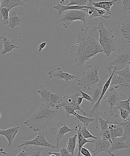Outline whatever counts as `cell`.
<instances>
[{"label": "cell", "instance_id": "cell-43", "mask_svg": "<svg viewBox=\"0 0 130 156\" xmlns=\"http://www.w3.org/2000/svg\"><path fill=\"white\" fill-rule=\"evenodd\" d=\"M77 88L79 90V91L80 92L81 94H82V97L83 98V99L84 98L86 99L87 101L91 102V103L92 102V99L91 96L87 94L86 93L82 91V90L79 88V87H77Z\"/></svg>", "mask_w": 130, "mask_h": 156}, {"label": "cell", "instance_id": "cell-16", "mask_svg": "<svg viewBox=\"0 0 130 156\" xmlns=\"http://www.w3.org/2000/svg\"><path fill=\"white\" fill-rule=\"evenodd\" d=\"M130 97L126 101L120 100L110 109V116L117 117L119 116V113L117 112L120 108H124L130 111Z\"/></svg>", "mask_w": 130, "mask_h": 156}, {"label": "cell", "instance_id": "cell-22", "mask_svg": "<svg viewBox=\"0 0 130 156\" xmlns=\"http://www.w3.org/2000/svg\"><path fill=\"white\" fill-rule=\"evenodd\" d=\"M117 0H112L110 1H101L95 2L92 1V5L93 7L96 8H99L104 9L106 11L107 13L110 15L111 14L110 11L111 8L113 5L115 4V2H117Z\"/></svg>", "mask_w": 130, "mask_h": 156}, {"label": "cell", "instance_id": "cell-28", "mask_svg": "<svg viewBox=\"0 0 130 156\" xmlns=\"http://www.w3.org/2000/svg\"><path fill=\"white\" fill-rule=\"evenodd\" d=\"M53 8L56 9L59 12V15H60L63 12L67 10H83V9L86 8H90L91 7H87V6H81L78 5L67 6L63 5L58 3L57 5L53 7H52Z\"/></svg>", "mask_w": 130, "mask_h": 156}, {"label": "cell", "instance_id": "cell-12", "mask_svg": "<svg viewBox=\"0 0 130 156\" xmlns=\"http://www.w3.org/2000/svg\"><path fill=\"white\" fill-rule=\"evenodd\" d=\"M48 75L50 78L54 77L58 79H64L66 82L75 79L77 77L76 76L70 74L69 73L64 72L59 67L54 69L48 72Z\"/></svg>", "mask_w": 130, "mask_h": 156}, {"label": "cell", "instance_id": "cell-24", "mask_svg": "<svg viewBox=\"0 0 130 156\" xmlns=\"http://www.w3.org/2000/svg\"><path fill=\"white\" fill-rule=\"evenodd\" d=\"M22 19L18 16L17 12L14 11L12 13L9 14L8 20L5 23V24L11 29H14L16 26L20 24Z\"/></svg>", "mask_w": 130, "mask_h": 156}, {"label": "cell", "instance_id": "cell-1", "mask_svg": "<svg viewBox=\"0 0 130 156\" xmlns=\"http://www.w3.org/2000/svg\"><path fill=\"white\" fill-rule=\"evenodd\" d=\"M81 28L80 31L78 33L76 43L70 48V53L74 55L76 64L79 66H82L85 62L98 53L103 52L99 43L97 27Z\"/></svg>", "mask_w": 130, "mask_h": 156}, {"label": "cell", "instance_id": "cell-38", "mask_svg": "<svg viewBox=\"0 0 130 156\" xmlns=\"http://www.w3.org/2000/svg\"><path fill=\"white\" fill-rule=\"evenodd\" d=\"M9 11L10 10L5 7H0V16L2 19V21L4 24L8 20Z\"/></svg>", "mask_w": 130, "mask_h": 156}, {"label": "cell", "instance_id": "cell-42", "mask_svg": "<svg viewBox=\"0 0 130 156\" xmlns=\"http://www.w3.org/2000/svg\"><path fill=\"white\" fill-rule=\"evenodd\" d=\"M120 111L121 115L124 120H130L129 115L130 111L128 110L120 108L119 109Z\"/></svg>", "mask_w": 130, "mask_h": 156}, {"label": "cell", "instance_id": "cell-45", "mask_svg": "<svg viewBox=\"0 0 130 156\" xmlns=\"http://www.w3.org/2000/svg\"><path fill=\"white\" fill-rule=\"evenodd\" d=\"M81 154L84 156H92L90 151L85 147H82L81 151Z\"/></svg>", "mask_w": 130, "mask_h": 156}, {"label": "cell", "instance_id": "cell-8", "mask_svg": "<svg viewBox=\"0 0 130 156\" xmlns=\"http://www.w3.org/2000/svg\"><path fill=\"white\" fill-rule=\"evenodd\" d=\"M130 62V49L120 48L117 51L115 58L110 62L109 65L115 66L116 71H119L126 68Z\"/></svg>", "mask_w": 130, "mask_h": 156}, {"label": "cell", "instance_id": "cell-51", "mask_svg": "<svg viewBox=\"0 0 130 156\" xmlns=\"http://www.w3.org/2000/svg\"><path fill=\"white\" fill-rule=\"evenodd\" d=\"M83 98L81 97H78L77 99V102L78 105L80 106V105L82 104V101H83Z\"/></svg>", "mask_w": 130, "mask_h": 156}, {"label": "cell", "instance_id": "cell-15", "mask_svg": "<svg viewBox=\"0 0 130 156\" xmlns=\"http://www.w3.org/2000/svg\"><path fill=\"white\" fill-rule=\"evenodd\" d=\"M19 130V127L18 126L10 128L5 130L1 129L0 128V135L4 136L6 137L8 141V146H11L13 144L15 136Z\"/></svg>", "mask_w": 130, "mask_h": 156}, {"label": "cell", "instance_id": "cell-33", "mask_svg": "<svg viewBox=\"0 0 130 156\" xmlns=\"http://www.w3.org/2000/svg\"><path fill=\"white\" fill-rule=\"evenodd\" d=\"M70 3L67 4V6L78 5L81 6H87V7H91L92 6V0H71Z\"/></svg>", "mask_w": 130, "mask_h": 156}, {"label": "cell", "instance_id": "cell-18", "mask_svg": "<svg viewBox=\"0 0 130 156\" xmlns=\"http://www.w3.org/2000/svg\"><path fill=\"white\" fill-rule=\"evenodd\" d=\"M81 126L80 125H78V126H75V131L77 132L78 133V144L76 145V146L78 147V153L76 156H81V151L83 147V146L88 143H94V140H87V139H85L82 136L81 133Z\"/></svg>", "mask_w": 130, "mask_h": 156}, {"label": "cell", "instance_id": "cell-31", "mask_svg": "<svg viewBox=\"0 0 130 156\" xmlns=\"http://www.w3.org/2000/svg\"><path fill=\"white\" fill-rule=\"evenodd\" d=\"M43 148L42 147L34 146L27 149V151L28 156H43L42 152Z\"/></svg>", "mask_w": 130, "mask_h": 156}, {"label": "cell", "instance_id": "cell-14", "mask_svg": "<svg viewBox=\"0 0 130 156\" xmlns=\"http://www.w3.org/2000/svg\"><path fill=\"white\" fill-rule=\"evenodd\" d=\"M110 90V92L107 91L103 96V98L105 102L109 104L110 110L119 101L121 100V99L114 88H111Z\"/></svg>", "mask_w": 130, "mask_h": 156}, {"label": "cell", "instance_id": "cell-25", "mask_svg": "<svg viewBox=\"0 0 130 156\" xmlns=\"http://www.w3.org/2000/svg\"><path fill=\"white\" fill-rule=\"evenodd\" d=\"M108 128L109 130L111 139L114 138V137H121L123 136L124 129L120 123L117 125L114 124H109V125H108Z\"/></svg>", "mask_w": 130, "mask_h": 156}, {"label": "cell", "instance_id": "cell-4", "mask_svg": "<svg viewBox=\"0 0 130 156\" xmlns=\"http://www.w3.org/2000/svg\"><path fill=\"white\" fill-rule=\"evenodd\" d=\"M116 39L120 48L130 49V16L121 17L115 28Z\"/></svg>", "mask_w": 130, "mask_h": 156}, {"label": "cell", "instance_id": "cell-2", "mask_svg": "<svg viewBox=\"0 0 130 156\" xmlns=\"http://www.w3.org/2000/svg\"><path fill=\"white\" fill-rule=\"evenodd\" d=\"M50 107L48 104H42L30 119L24 122V124L38 132L49 126L57 113V111L51 109Z\"/></svg>", "mask_w": 130, "mask_h": 156}, {"label": "cell", "instance_id": "cell-47", "mask_svg": "<svg viewBox=\"0 0 130 156\" xmlns=\"http://www.w3.org/2000/svg\"><path fill=\"white\" fill-rule=\"evenodd\" d=\"M27 148L26 147L23 148L20 153L16 156H27L28 155L27 151Z\"/></svg>", "mask_w": 130, "mask_h": 156}, {"label": "cell", "instance_id": "cell-9", "mask_svg": "<svg viewBox=\"0 0 130 156\" xmlns=\"http://www.w3.org/2000/svg\"><path fill=\"white\" fill-rule=\"evenodd\" d=\"M38 135L33 140H24L21 142V144L18 146V147L23 146H38L40 147H45L48 148L54 149L56 148V146L49 143L46 140L44 137V134L41 131L38 132Z\"/></svg>", "mask_w": 130, "mask_h": 156}, {"label": "cell", "instance_id": "cell-50", "mask_svg": "<svg viewBox=\"0 0 130 156\" xmlns=\"http://www.w3.org/2000/svg\"><path fill=\"white\" fill-rule=\"evenodd\" d=\"M96 10L98 13L101 16H103V15L105 13V10H100V9L96 8Z\"/></svg>", "mask_w": 130, "mask_h": 156}, {"label": "cell", "instance_id": "cell-19", "mask_svg": "<svg viewBox=\"0 0 130 156\" xmlns=\"http://www.w3.org/2000/svg\"><path fill=\"white\" fill-rule=\"evenodd\" d=\"M114 89L119 96L130 97V82H126L115 85Z\"/></svg>", "mask_w": 130, "mask_h": 156}, {"label": "cell", "instance_id": "cell-3", "mask_svg": "<svg viewBox=\"0 0 130 156\" xmlns=\"http://www.w3.org/2000/svg\"><path fill=\"white\" fill-rule=\"evenodd\" d=\"M97 28L99 32V43L103 52L110 58L111 53L114 51L117 52L120 48L116 37L110 27H105L102 21L99 22Z\"/></svg>", "mask_w": 130, "mask_h": 156}, {"label": "cell", "instance_id": "cell-6", "mask_svg": "<svg viewBox=\"0 0 130 156\" xmlns=\"http://www.w3.org/2000/svg\"><path fill=\"white\" fill-rule=\"evenodd\" d=\"M88 15L85 11L82 10H69L64 12L60 21L64 28L67 29L69 25L75 21H81L84 25L88 22Z\"/></svg>", "mask_w": 130, "mask_h": 156}, {"label": "cell", "instance_id": "cell-13", "mask_svg": "<svg viewBox=\"0 0 130 156\" xmlns=\"http://www.w3.org/2000/svg\"><path fill=\"white\" fill-rule=\"evenodd\" d=\"M79 93H76L64 96L62 98L60 103L56 106V108L59 109V108L65 105H72L77 108H80L81 107L78 105L77 102V98L79 97Z\"/></svg>", "mask_w": 130, "mask_h": 156}, {"label": "cell", "instance_id": "cell-17", "mask_svg": "<svg viewBox=\"0 0 130 156\" xmlns=\"http://www.w3.org/2000/svg\"><path fill=\"white\" fill-rule=\"evenodd\" d=\"M111 139L112 144L110 149V152L111 154H113L112 152L114 151L128 149L130 147V146L121 137H114Z\"/></svg>", "mask_w": 130, "mask_h": 156}, {"label": "cell", "instance_id": "cell-46", "mask_svg": "<svg viewBox=\"0 0 130 156\" xmlns=\"http://www.w3.org/2000/svg\"><path fill=\"white\" fill-rule=\"evenodd\" d=\"M60 151L61 156H72L65 148L62 147L60 149Z\"/></svg>", "mask_w": 130, "mask_h": 156}, {"label": "cell", "instance_id": "cell-29", "mask_svg": "<svg viewBox=\"0 0 130 156\" xmlns=\"http://www.w3.org/2000/svg\"><path fill=\"white\" fill-rule=\"evenodd\" d=\"M78 136L77 134H75L74 136L70 137L68 139L67 150L72 156L74 155L75 150L76 146V138Z\"/></svg>", "mask_w": 130, "mask_h": 156}, {"label": "cell", "instance_id": "cell-34", "mask_svg": "<svg viewBox=\"0 0 130 156\" xmlns=\"http://www.w3.org/2000/svg\"><path fill=\"white\" fill-rule=\"evenodd\" d=\"M75 117L74 120L78 122H82L84 124V125L88 126L89 124L91 122L94 121V119L90 118L88 117H85L80 115L78 113L76 112L74 115Z\"/></svg>", "mask_w": 130, "mask_h": 156}, {"label": "cell", "instance_id": "cell-36", "mask_svg": "<svg viewBox=\"0 0 130 156\" xmlns=\"http://www.w3.org/2000/svg\"><path fill=\"white\" fill-rule=\"evenodd\" d=\"M88 16L89 17L90 19H91L93 17H99L101 18H104L105 19H108L111 18L110 16H106V15H103V16H101L98 13L96 8L92 6L89 9H88Z\"/></svg>", "mask_w": 130, "mask_h": 156}, {"label": "cell", "instance_id": "cell-40", "mask_svg": "<svg viewBox=\"0 0 130 156\" xmlns=\"http://www.w3.org/2000/svg\"><path fill=\"white\" fill-rule=\"evenodd\" d=\"M100 136L102 137V140H107V141L110 142L112 144V140H111L109 130L108 128L101 130L100 133Z\"/></svg>", "mask_w": 130, "mask_h": 156}, {"label": "cell", "instance_id": "cell-35", "mask_svg": "<svg viewBox=\"0 0 130 156\" xmlns=\"http://www.w3.org/2000/svg\"><path fill=\"white\" fill-rule=\"evenodd\" d=\"M62 99V98L58 93L54 94L52 93L50 97V106L56 108V106L60 103Z\"/></svg>", "mask_w": 130, "mask_h": 156}, {"label": "cell", "instance_id": "cell-44", "mask_svg": "<svg viewBox=\"0 0 130 156\" xmlns=\"http://www.w3.org/2000/svg\"><path fill=\"white\" fill-rule=\"evenodd\" d=\"M123 3V10L126 11L128 10H130V0H123L122 1Z\"/></svg>", "mask_w": 130, "mask_h": 156}, {"label": "cell", "instance_id": "cell-49", "mask_svg": "<svg viewBox=\"0 0 130 156\" xmlns=\"http://www.w3.org/2000/svg\"><path fill=\"white\" fill-rule=\"evenodd\" d=\"M48 154L50 156H61L60 153L49 152Z\"/></svg>", "mask_w": 130, "mask_h": 156}, {"label": "cell", "instance_id": "cell-21", "mask_svg": "<svg viewBox=\"0 0 130 156\" xmlns=\"http://www.w3.org/2000/svg\"><path fill=\"white\" fill-rule=\"evenodd\" d=\"M0 39H3V43L4 45V48L1 51L2 56L6 53L12 51L14 48H19V47L16 45L14 40H11L3 36H0Z\"/></svg>", "mask_w": 130, "mask_h": 156}, {"label": "cell", "instance_id": "cell-27", "mask_svg": "<svg viewBox=\"0 0 130 156\" xmlns=\"http://www.w3.org/2000/svg\"><path fill=\"white\" fill-rule=\"evenodd\" d=\"M120 125L123 127L124 133L121 137L130 146V120H120Z\"/></svg>", "mask_w": 130, "mask_h": 156}, {"label": "cell", "instance_id": "cell-10", "mask_svg": "<svg viewBox=\"0 0 130 156\" xmlns=\"http://www.w3.org/2000/svg\"><path fill=\"white\" fill-rule=\"evenodd\" d=\"M73 131L67 126L65 123L63 124L62 122H58L56 127H52L51 129V132L56 137V147L59 149V142L61 139L64 137L67 133Z\"/></svg>", "mask_w": 130, "mask_h": 156}, {"label": "cell", "instance_id": "cell-52", "mask_svg": "<svg viewBox=\"0 0 130 156\" xmlns=\"http://www.w3.org/2000/svg\"><path fill=\"white\" fill-rule=\"evenodd\" d=\"M1 0H0V7H1Z\"/></svg>", "mask_w": 130, "mask_h": 156}, {"label": "cell", "instance_id": "cell-48", "mask_svg": "<svg viewBox=\"0 0 130 156\" xmlns=\"http://www.w3.org/2000/svg\"><path fill=\"white\" fill-rule=\"evenodd\" d=\"M46 45V42H43L40 44L39 46V50H38L39 53H40L41 51H42L44 48H45Z\"/></svg>", "mask_w": 130, "mask_h": 156}, {"label": "cell", "instance_id": "cell-26", "mask_svg": "<svg viewBox=\"0 0 130 156\" xmlns=\"http://www.w3.org/2000/svg\"><path fill=\"white\" fill-rule=\"evenodd\" d=\"M36 91L40 95L41 99L44 102V103L50 105V95L52 92L49 91L47 88H45V86L42 84L39 85L37 88Z\"/></svg>", "mask_w": 130, "mask_h": 156}, {"label": "cell", "instance_id": "cell-37", "mask_svg": "<svg viewBox=\"0 0 130 156\" xmlns=\"http://www.w3.org/2000/svg\"><path fill=\"white\" fill-rule=\"evenodd\" d=\"M126 82H130L127 81L123 78H121L119 76L117 73H116L115 71L114 72V74H113L112 78H111L110 82V85H116L117 84L123 83Z\"/></svg>", "mask_w": 130, "mask_h": 156}, {"label": "cell", "instance_id": "cell-7", "mask_svg": "<svg viewBox=\"0 0 130 156\" xmlns=\"http://www.w3.org/2000/svg\"><path fill=\"white\" fill-rule=\"evenodd\" d=\"M116 69H114V71H112V70H108L109 77L103 86V91H102V92L100 98L96 102L91 111H88V113L86 114L85 115V116H87L88 117L90 118L94 119L96 120V128L97 129L98 128V120L99 116L100 115L105 116L107 114L106 112H104L103 113L100 111V102L102 99H103V96L104 95L105 93L107 92L110 85L111 78H112L113 74H114V72L116 71Z\"/></svg>", "mask_w": 130, "mask_h": 156}, {"label": "cell", "instance_id": "cell-39", "mask_svg": "<svg viewBox=\"0 0 130 156\" xmlns=\"http://www.w3.org/2000/svg\"><path fill=\"white\" fill-rule=\"evenodd\" d=\"M87 126L85 125L81 126V131L82 136L86 139L89 138L97 139V137L94 136L87 129Z\"/></svg>", "mask_w": 130, "mask_h": 156}, {"label": "cell", "instance_id": "cell-5", "mask_svg": "<svg viewBox=\"0 0 130 156\" xmlns=\"http://www.w3.org/2000/svg\"><path fill=\"white\" fill-rule=\"evenodd\" d=\"M89 69L82 73V77L78 80V83L85 88H91L97 84L102 83V81L99 79L98 75L99 68L92 65H88Z\"/></svg>", "mask_w": 130, "mask_h": 156}, {"label": "cell", "instance_id": "cell-30", "mask_svg": "<svg viewBox=\"0 0 130 156\" xmlns=\"http://www.w3.org/2000/svg\"><path fill=\"white\" fill-rule=\"evenodd\" d=\"M63 107L65 110V114H66L68 118L69 117L70 115H73L74 116L76 112H75L76 110H79V111H81L85 116L86 114V112L82 111L81 107L77 108V107L72 106V105H65V106Z\"/></svg>", "mask_w": 130, "mask_h": 156}, {"label": "cell", "instance_id": "cell-11", "mask_svg": "<svg viewBox=\"0 0 130 156\" xmlns=\"http://www.w3.org/2000/svg\"><path fill=\"white\" fill-rule=\"evenodd\" d=\"M93 140L96 145L95 147L92 151L94 155H98L99 153L102 152L107 153L111 156H115L117 155V154H111L110 152L111 146L110 142L107 140H103L99 137Z\"/></svg>", "mask_w": 130, "mask_h": 156}, {"label": "cell", "instance_id": "cell-32", "mask_svg": "<svg viewBox=\"0 0 130 156\" xmlns=\"http://www.w3.org/2000/svg\"><path fill=\"white\" fill-rule=\"evenodd\" d=\"M130 66L129 63L124 69L120 71H115L116 73L119 76L128 82H130Z\"/></svg>", "mask_w": 130, "mask_h": 156}, {"label": "cell", "instance_id": "cell-20", "mask_svg": "<svg viewBox=\"0 0 130 156\" xmlns=\"http://www.w3.org/2000/svg\"><path fill=\"white\" fill-rule=\"evenodd\" d=\"M103 86L102 83H100L91 88H88L90 90L91 96L92 99V105H94L99 100L103 91Z\"/></svg>", "mask_w": 130, "mask_h": 156}, {"label": "cell", "instance_id": "cell-23", "mask_svg": "<svg viewBox=\"0 0 130 156\" xmlns=\"http://www.w3.org/2000/svg\"><path fill=\"white\" fill-rule=\"evenodd\" d=\"M27 1L24 0H2L1 7H5L10 10L13 8L20 5L27 7L25 2Z\"/></svg>", "mask_w": 130, "mask_h": 156}, {"label": "cell", "instance_id": "cell-41", "mask_svg": "<svg viewBox=\"0 0 130 156\" xmlns=\"http://www.w3.org/2000/svg\"><path fill=\"white\" fill-rule=\"evenodd\" d=\"M98 121L100 123L101 126V130L108 128V124L109 120L108 119L104 120L101 117H99Z\"/></svg>", "mask_w": 130, "mask_h": 156}]
</instances>
